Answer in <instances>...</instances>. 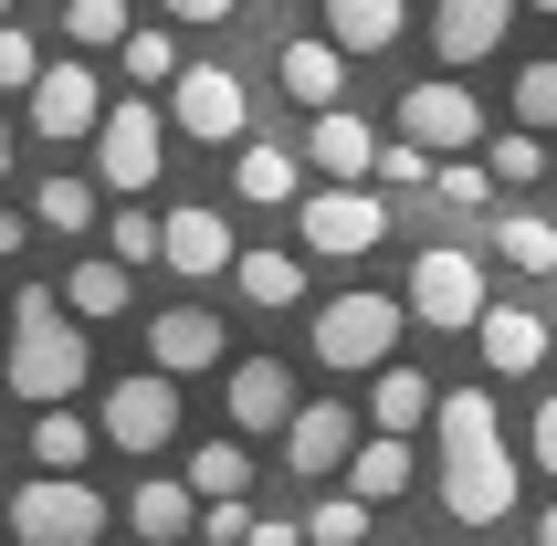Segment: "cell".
I'll use <instances>...</instances> for the list:
<instances>
[{
    "instance_id": "16",
    "label": "cell",
    "mask_w": 557,
    "mask_h": 546,
    "mask_svg": "<svg viewBox=\"0 0 557 546\" xmlns=\"http://www.w3.org/2000/svg\"><path fill=\"white\" fill-rule=\"evenodd\" d=\"M274 74H284V95H295L306 116H337L347 106V53L326 42V32H295V42L274 53Z\"/></svg>"
},
{
    "instance_id": "48",
    "label": "cell",
    "mask_w": 557,
    "mask_h": 546,
    "mask_svg": "<svg viewBox=\"0 0 557 546\" xmlns=\"http://www.w3.org/2000/svg\"><path fill=\"white\" fill-rule=\"evenodd\" d=\"M0 22H11V0H0Z\"/></svg>"
},
{
    "instance_id": "9",
    "label": "cell",
    "mask_w": 557,
    "mask_h": 546,
    "mask_svg": "<svg viewBox=\"0 0 557 546\" xmlns=\"http://www.w3.org/2000/svg\"><path fill=\"white\" fill-rule=\"evenodd\" d=\"M379 232H389L379 189H306V200H295V243L326 252V263H347V252H379Z\"/></svg>"
},
{
    "instance_id": "44",
    "label": "cell",
    "mask_w": 557,
    "mask_h": 546,
    "mask_svg": "<svg viewBox=\"0 0 557 546\" xmlns=\"http://www.w3.org/2000/svg\"><path fill=\"white\" fill-rule=\"evenodd\" d=\"M22 232H32V221H11V211H0V252H22Z\"/></svg>"
},
{
    "instance_id": "18",
    "label": "cell",
    "mask_w": 557,
    "mask_h": 546,
    "mask_svg": "<svg viewBox=\"0 0 557 546\" xmlns=\"http://www.w3.org/2000/svg\"><path fill=\"white\" fill-rule=\"evenodd\" d=\"M347 462H358V421H347L337 399L295 410V431H284V473H347Z\"/></svg>"
},
{
    "instance_id": "19",
    "label": "cell",
    "mask_w": 557,
    "mask_h": 546,
    "mask_svg": "<svg viewBox=\"0 0 557 546\" xmlns=\"http://www.w3.org/2000/svg\"><path fill=\"white\" fill-rule=\"evenodd\" d=\"M473 347H484L495 379H527V368L547 358V315H536V305H495V315L473 326Z\"/></svg>"
},
{
    "instance_id": "49",
    "label": "cell",
    "mask_w": 557,
    "mask_h": 546,
    "mask_svg": "<svg viewBox=\"0 0 557 546\" xmlns=\"http://www.w3.org/2000/svg\"><path fill=\"white\" fill-rule=\"evenodd\" d=\"M536 11H557V0H536Z\"/></svg>"
},
{
    "instance_id": "26",
    "label": "cell",
    "mask_w": 557,
    "mask_h": 546,
    "mask_svg": "<svg viewBox=\"0 0 557 546\" xmlns=\"http://www.w3.org/2000/svg\"><path fill=\"white\" fill-rule=\"evenodd\" d=\"M180 484L200 494V505H243V494H252V452H243V442H200Z\"/></svg>"
},
{
    "instance_id": "39",
    "label": "cell",
    "mask_w": 557,
    "mask_h": 546,
    "mask_svg": "<svg viewBox=\"0 0 557 546\" xmlns=\"http://www.w3.org/2000/svg\"><path fill=\"white\" fill-rule=\"evenodd\" d=\"M379 179H389V189H421V179H442V169H432V148L389 137V148H379Z\"/></svg>"
},
{
    "instance_id": "36",
    "label": "cell",
    "mask_w": 557,
    "mask_h": 546,
    "mask_svg": "<svg viewBox=\"0 0 557 546\" xmlns=\"http://www.w3.org/2000/svg\"><path fill=\"white\" fill-rule=\"evenodd\" d=\"M516 126H527V137L557 126V63H527V74H516Z\"/></svg>"
},
{
    "instance_id": "11",
    "label": "cell",
    "mask_w": 557,
    "mask_h": 546,
    "mask_svg": "<svg viewBox=\"0 0 557 546\" xmlns=\"http://www.w3.org/2000/svg\"><path fill=\"white\" fill-rule=\"evenodd\" d=\"M232 358V336H221V305H158L148 315V368L158 379H200V368Z\"/></svg>"
},
{
    "instance_id": "10",
    "label": "cell",
    "mask_w": 557,
    "mask_h": 546,
    "mask_svg": "<svg viewBox=\"0 0 557 546\" xmlns=\"http://www.w3.org/2000/svg\"><path fill=\"white\" fill-rule=\"evenodd\" d=\"M158 158H169V116H158V106H106V137H95V179L116 189V200H137V189L158 179Z\"/></svg>"
},
{
    "instance_id": "41",
    "label": "cell",
    "mask_w": 557,
    "mask_h": 546,
    "mask_svg": "<svg viewBox=\"0 0 557 546\" xmlns=\"http://www.w3.org/2000/svg\"><path fill=\"white\" fill-rule=\"evenodd\" d=\"M527 452H536V473H557V389L536 399V431H527Z\"/></svg>"
},
{
    "instance_id": "43",
    "label": "cell",
    "mask_w": 557,
    "mask_h": 546,
    "mask_svg": "<svg viewBox=\"0 0 557 546\" xmlns=\"http://www.w3.org/2000/svg\"><path fill=\"white\" fill-rule=\"evenodd\" d=\"M252 546H306V525H284V516H263V525H252Z\"/></svg>"
},
{
    "instance_id": "2",
    "label": "cell",
    "mask_w": 557,
    "mask_h": 546,
    "mask_svg": "<svg viewBox=\"0 0 557 546\" xmlns=\"http://www.w3.org/2000/svg\"><path fill=\"white\" fill-rule=\"evenodd\" d=\"M85 326L63 315L53 284H22L11 295V347H0V389L32 399V410H74V389H85Z\"/></svg>"
},
{
    "instance_id": "20",
    "label": "cell",
    "mask_w": 557,
    "mask_h": 546,
    "mask_svg": "<svg viewBox=\"0 0 557 546\" xmlns=\"http://www.w3.org/2000/svg\"><path fill=\"white\" fill-rule=\"evenodd\" d=\"M126 525L148 546H180V536H200V494H189L180 473H148V484L126 494Z\"/></svg>"
},
{
    "instance_id": "28",
    "label": "cell",
    "mask_w": 557,
    "mask_h": 546,
    "mask_svg": "<svg viewBox=\"0 0 557 546\" xmlns=\"http://www.w3.org/2000/svg\"><path fill=\"white\" fill-rule=\"evenodd\" d=\"M232 284H243V305H306V263H295V252H243V263H232Z\"/></svg>"
},
{
    "instance_id": "38",
    "label": "cell",
    "mask_w": 557,
    "mask_h": 546,
    "mask_svg": "<svg viewBox=\"0 0 557 546\" xmlns=\"http://www.w3.org/2000/svg\"><path fill=\"white\" fill-rule=\"evenodd\" d=\"M442 200H453V211H484V200H495V169H484V158H442Z\"/></svg>"
},
{
    "instance_id": "27",
    "label": "cell",
    "mask_w": 557,
    "mask_h": 546,
    "mask_svg": "<svg viewBox=\"0 0 557 546\" xmlns=\"http://www.w3.org/2000/svg\"><path fill=\"white\" fill-rule=\"evenodd\" d=\"M410 473H421V462H410V442H358L347 494H358V505H389V494H410Z\"/></svg>"
},
{
    "instance_id": "3",
    "label": "cell",
    "mask_w": 557,
    "mask_h": 546,
    "mask_svg": "<svg viewBox=\"0 0 557 546\" xmlns=\"http://www.w3.org/2000/svg\"><path fill=\"white\" fill-rule=\"evenodd\" d=\"M11 536L22 546H95L106 536V494H95L85 473H32V484L11 494Z\"/></svg>"
},
{
    "instance_id": "32",
    "label": "cell",
    "mask_w": 557,
    "mask_h": 546,
    "mask_svg": "<svg viewBox=\"0 0 557 546\" xmlns=\"http://www.w3.org/2000/svg\"><path fill=\"white\" fill-rule=\"evenodd\" d=\"M106 243H116V263H126V273L158 263V252H169V211H116V221H106Z\"/></svg>"
},
{
    "instance_id": "34",
    "label": "cell",
    "mask_w": 557,
    "mask_h": 546,
    "mask_svg": "<svg viewBox=\"0 0 557 546\" xmlns=\"http://www.w3.org/2000/svg\"><path fill=\"white\" fill-rule=\"evenodd\" d=\"M126 74H137V85H180L189 63H180V42H169V32L137 22V32H126Z\"/></svg>"
},
{
    "instance_id": "14",
    "label": "cell",
    "mask_w": 557,
    "mask_h": 546,
    "mask_svg": "<svg viewBox=\"0 0 557 546\" xmlns=\"http://www.w3.org/2000/svg\"><path fill=\"white\" fill-rule=\"evenodd\" d=\"M158 263L180 273V284H211V273L243 263V243H232V221H221L211 200H180V211H169V252H158Z\"/></svg>"
},
{
    "instance_id": "1",
    "label": "cell",
    "mask_w": 557,
    "mask_h": 546,
    "mask_svg": "<svg viewBox=\"0 0 557 546\" xmlns=\"http://www.w3.org/2000/svg\"><path fill=\"white\" fill-rule=\"evenodd\" d=\"M442 516L453 525H505L516 516V452L484 389H442Z\"/></svg>"
},
{
    "instance_id": "12",
    "label": "cell",
    "mask_w": 557,
    "mask_h": 546,
    "mask_svg": "<svg viewBox=\"0 0 557 546\" xmlns=\"http://www.w3.org/2000/svg\"><path fill=\"white\" fill-rule=\"evenodd\" d=\"M379 148H389V137H379L369 116H347V106L306 126V169H315L326 189H369V179H379Z\"/></svg>"
},
{
    "instance_id": "30",
    "label": "cell",
    "mask_w": 557,
    "mask_h": 546,
    "mask_svg": "<svg viewBox=\"0 0 557 546\" xmlns=\"http://www.w3.org/2000/svg\"><path fill=\"white\" fill-rule=\"evenodd\" d=\"M63 32H74V42H85V53H126V0H63Z\"/></svg>"
},
{
    "instance_id": "40",
    "label": "cell",
    "mask_w": 557,
    "mask_h": 546,
    "mask_svg": "<svg viewBox=\"0 0 557 546\" xmlns=\"http://www.w3.org/2000/svg\"><path fill=\"white\" fill-rule=\"evenodd\" d=\"M252 525H263L252 505H200V536L211 546H252Z\"/></svg>"
},
{
    "instance_id": "24",
    "label": "cell",
    "mask_w": 557,
    "mask_h": 546,
    "mask_svg": "<svg viewBox=\"0 0 557 546\" xmlns=\"http://www.w3.org/2000/svg\"><path fill=\"white\" fill-rule=\"evenodd\" d=\"M95 442H106V431H95L85 410H32V473H85Z\"/></svg>"
},
{
    "instance_id": "21",
    "label": "cell",
    "mask_w": 557,
    "mask_h": 546,
    "mask_svg": "<svg viewBox=\"0 0 557 546\" xmlns=\"http://www.w3.org/2000/svg\"><path fill=\"white\" fill-rule=\"evenodd\" d=\"M400 22H410L400 0H326V42H337L347 63H358V53H389V42H400Z\"/></svg>"
},
{
    "instance_id": "33",
    "label": "cell",
    "mask_w": 557,
    "mask_h": 546,
    "mask_svg": "<svg viewBox=\"0 0 557 546\" xmlns=\"http://www.w3.org/2000/svg\"><path fill=\"white\" fill-rule=\"evenodd\" d=\"M306 546H369V505H358V494H326L306 516Z\"/></svg>"
},
{
    "instance_id": "46",
    "label": "cell",
    "mask_w": 557,
    "mask_h": 546,
    "mask_svg": "<svg viewBox=\"0 0 557 546\" xmlns=\"http://www.w3.org/2000/svg\"><path fill=\"white\" fill-rule=\"evenodd\" d=\"M0 179H11V126H0Z\"/></svg>"
},
{
    "instance_id": "31",
    "label": "cell",
    "mask_w": 557,
    "mask_h": 546,
    "mask_svg": "<svg viewBox=\"0 0 557 546\" xmlns=\"http://www.w3.org/2000/svg\"><path fill=\"white\" fill-rule=\"evenodd\" d=\"M484 169H495V189H527V179H547V137H484Z\"/></svg>"
},
{
    "instance_id": "23",
    "label": "cell",
    "mask_w": 557,
    "mask_h": 546,
    "mask_svg": "<svg viewBox=\"0 0 557 546\" xmlns=\"http://www.w3.org/2000/svg\"><path fill=\"white\" fill-rule=\"evenodd\" d=\"M442 421V379H421V368H379V442H400V431Z\"/></svg>"
},
{
    "instance_id": "15",
    "label": "cell",
    "mask_w": 557,
    "mask_h": 546,
    "mask_svg": "<svg viewBox=\"0 0 557 546\" xmlns=\"http://www.w3.org/2000/svg\"><path fill=\"white\" fill-rule=\"evenodd\" d=\"M32 137H106V95L85 63H42L32 85Z\"/></svg>"
},
{
    "instance_id": "35",
    "label": "cell",
    "mask_w": 557,
    "mask_h": 546,
    "mask_svg": "<svg viewBox=\"0 0 557 546\" xmlns=\"http://www.w3.org/2000/svg\"><path fill=\"white\" fill-rule=\"evenodd\" d=\"M32 221H42V232H85V221H95V189H85V179H42Z\"/></svg>"
},
{
    "instance_id": "25",
    "label": "cell",
    "mask_w": 557,
    "mask_h": 546,
    "mask_svg": "<svg viewBox=\"0 0 557 546\" xmlns=\"http://www.w3.org/2000/svg\"><path fill=\"white\" fill-rule=\"evenodd\" d=\"M63 305H74V315L95 326V315H126V305H137V284H126V263H116V252H95V263H74V273H63Z\"/></svg>"
},
{
    "instance_id": "42",
    "label": "cell",
    "mask_w": 557,
    "mask_h": 546,
    "mask_svg": "<svg viewBox=\"0 0 557 546\" xmlns=\"http://www.w3.org/2000/svg\"><path fill=\"white\" fill-rule=\"evenodd\" d=\"M158 11H169V22H232L243 0H158Z\"/></svg>"
},
{
    "instance_id": "7",
    "label": "cell",
    "mask_w": 557,
    "mask_h": 546,
    "mask_svg": "<svg viewBox=\"0 0 557 546\" xmlns=\"http://www.w3.org/2000/svg\"><path fill=\"white\" fill-rule=\"evenodd\" d=\"M400 137H410V148H432V158H473L495 126H484V106H473L463 74H442V85H410L400 95Z\"/></svg>"
},
{
    "instance_id": "13",
    "label": "cell",
    "mask_w": 557,
    "mask_h": 546,
    "mask_svg": "<svg viewBox=\"0 0 557 546\" xmlns=\"http://www.w3.org/2000/svg\"><path fill=\"white\" fill-rule=\"evenodd\" d=\"M505 32H516V0H432V53L453 63V74L505 53Z\"/></svg>"
},
{
    "instance_id": "37",
    "label": "cell",
    "mask_w": 557,
    "mask_h": 546,
    "mask_svg": "<svg viewBox=\"0 0 557 546\" xmlns=\"http://www.w3.org/2000/svg\"><path fill=\"white\" fill-rule=\"evenodd\" d=\"M32 85H42V42L22 22H0V95H32Z\"/></svg>"
},
{
    "instance_id": "6",
    "label": "cell",
    "mask_w": 557,
    "mask_h": 546,
    "mask_svg": "<svg viewBox=\"0 0 557 546\" xmlns=\"http://www.w3.org/2000/svg\"><path fill=\"white\" fill-rule=\"evenodd\" d=\"M410 315H421V326H484V315H495V295H484V263H473V252H453V243H432L421 252V263H410Z\"/></svg>"
},
{
    "instance_id": "29",
    "label": "cell",
    "mask_w": 557,
    "mask_h": 546,
    "mask_svg": "<svg viewBox=\"0 0 557 546\" xmlns=\"http://www.w3.org/2000/svg\"><path fill=\"white\" fill-rule=\"evenodd\" d=\"M495 252H505L516 273H557V221H547V211H505V221H495Z\"/></svg>"
},
{
    "instance_id": "8",
    "label": "cell",
    "mask_w": 557,
    "mask_h": 546,
    "mask_svg": "<svg viewBox=\"0 0 557 546\" xmlns=\"http://www.w3.org/2000/svg\"><path fill=\"white\" fill-rule=\"evenodd\" d=\"M95 431H106L116 452H169V442H180V379H158V368L116 379L106 410H95Z\"/></svg>"
},
{
    "instance_id": "5",
    "label": "cell",
    "mask_w": 557,
    "mask_h": 546,
    "mask_svg": "<svg viewBox=\"0 0 557 546\" xmlns=\"http://www.w3.org/2000/svg\"><path fill=\"white\" fill-rule=\"evenodd\" d=\"M400 315L389 295H326L315 305V358L326 368H400Z\"/></svg>"
},
{
    "instance_id": "45",
    "label": "cell",
    "mask_w": 557,
    "mask_h": 546,
    "mask_svg": "<svg viewBox=\"0 0 557 546\" xmlns=\"http://www.w3.org/2000/svg\"><path fill=\"white\" fill-rule=\"evenodd\" d=\"M536 546H557V505H547V516H536Z\"/></svg>"
},
{
    "instance_id": "47",
    "label": "cell",
    "mask_w": 557,
    "mask_h": 546,
    "mask_svg": "<svg viewBox=\"0 0 557 546\" xmlns=\"http://www.w3.org/2000/svg\"><path fill=\"white\" fill-rule=\"evenodd\" d=\"M0 347H11V305H0Z\"/></svg>"
},
{
    "instance_id": "4",
    "label": "cell",
    "mask_w": 557,
    "mask_h": 546,
    "mask_svg": "<svg viewBox=\"0 0 557 546\" xmlns=\"http://www.w3.org/2000/svg\"><path fill=\"white\" fill-rule=\"evenodd\" d=\"M169 126L200 137V148H232V158H243L252 148V95H243V74H232V63H189L180 85H169Z\"/></svg>"
},
{
    "instance_id": "22",
    "label": "cell",
    "mask_w": 557,
    "mask_h": 546,
    "mask_svg": "<svg viewBox=\"0 0 557 546\" xmlns=\"http://www.w3.org/2000/svg\"><path fill=\"white\" fill-rule=\"evenodd\" d=\"M232 189H243L252 211H284V200H306V189H295V148H284V137H252V148L232 158Z\"/></svg>"
},
{
    "instance_id": "17",
    "label": "cell",
    "mask_w": 557,
    "mask_h": 546,
    "mask_svg": "<svg viewBox=\"0 0 557 546\" xmlns=\"http://www.w3.org/2000/svg\"><path fill=\"white\" fill-rule=\"evenodd\" d=\"M221 410H232V431H295V379H284V358H232Z\"/></svg>"
}]
</instances>
